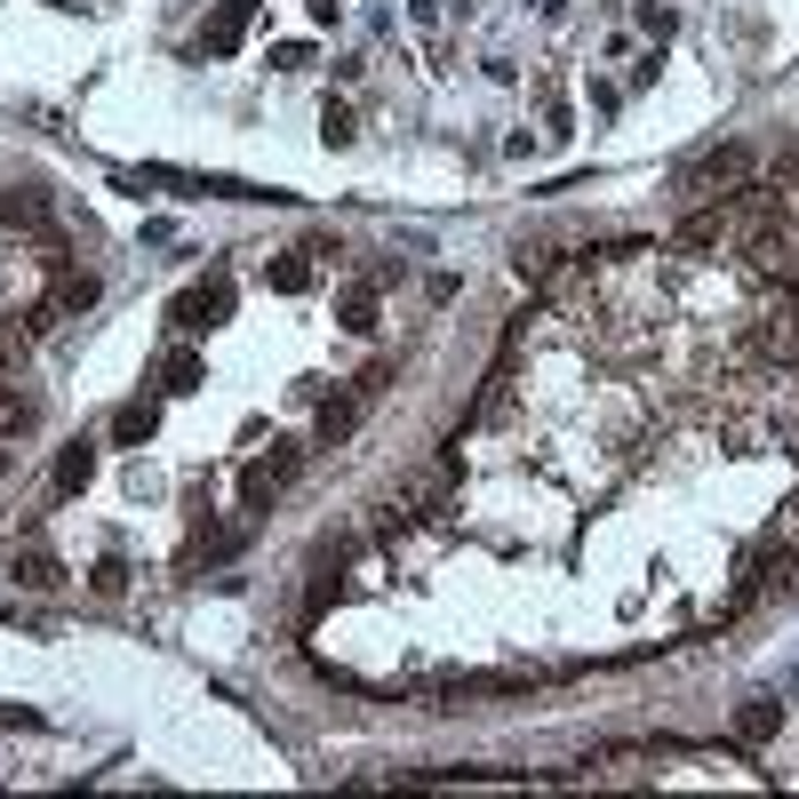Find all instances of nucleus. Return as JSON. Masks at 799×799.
<instances>
[{"label":"nucleus","instance_id":"nucleus-1","mask_svg":"<svg viewBox=\"0 0 799 799\" xmlns=\"http://www.w3.org/2000/svg\"><path fill=\"white\" fill-rule=\"evenodd\" d=\"M296 472H304V448H296V440H280L272 456H256V463H248L240 504H248V512H265V504H272V496H280V487H289Z\"/></svg>","mask_w":799,"mask_h":799},{"label":"nucleus","instance_id":"nucleus-2","mask_svg":"<svg viewBox=\"0 0 799 799\" xmlns=\"http://www.w3.org/2000/svg\"><path fill=\"white\" fill-rule=\"evenodd\" d=\"M0 568H9L16 584H33V591H48V584H64V568H57V552H48L40 536H24V544H0Z\"/></svg>","mask_w":799,"mask_h":799},{"label":"nucleus","instance_id":"nucleus-3","mask_svg":"<svg viewBox=\"0 0 799 799\" xmlns=\"http://www.w3.org/2000/svg\"><path fill=\"white\" fill-rule=\"evenodd\" d=\"M224 304H232V289L209 280V289H192L185 304H176V328H209V320H224Z\"/></svg>","mask_w":799,"mask_h":799},{"label":"nucleus","instance_id":"nucleus-4","mask_svg":"<svg viewBox=\"0 0 799 799\" xmlns=\"http://www.w3.org/2000/svg\"><path fill=\"white\" fill-rule=\"evenodd\" d=\"M776 728H784V704H752V712L736 719V743H767Z\"/></svg>","mask_w":799,"mask_h":799},{"label":"nucleus","instance_id":"nucleus-5","mask_svg":"<svg viewBox=\"0 0 799 799\" xmlns=\"http://www.w3.org/2000/svg\"><path fill=\"white\" fill-rule=\"evenodd\" d=\"M89 472H96V448H89V440H72V448L57 456V487H89Z\"/></svg>","mask_w":799,"mask_h":799},{"label":"nucleus","instance_id":"nucleus-6","mask_svg":"<svg viewBox=\"0 0 799 799\" xmlns=\"http://www.w3.org/2000/svg\"><path fill=\"white\" fill-rule=\"evenodd\" d=\"M144 432H152V400H128L113 416V440H144Z\"/></svg>","mask_w":799,"mask_h":799},{"label":"nucleus","instance_id":"nucleus-7","mask_svg":"<svg viewBox=\"0 0 799 799\" xmlns=\"http://www.w3.org/2000/svg\"><path fill=\"white\" fill-rule=\"evenodd\" d=\"M24 424H33V400H16L9 384H0V440H16Z\"/></svg>","mask_w":799,"mask_h":799},{"label":"nucleus","instance_id":"nucleus-8","mask_svg":"<svg viewBox=\"0 0 799 799\" xmlns=\"http://www.w3.org/2000/svg\"><path fill=\"white\" fill-rule=\"evenodd\" d=\"M265 280H272V289H304V280H313V265H304V256H280Z\"/></svg>","mask_w":799,"mask_h":799},{"label":"nucleus","instance_id":"nucleus-9","mask_svg":"<svg viewBox=\"0 0 799 799\" xmlns=\"http://www.w3.org/2000/svg\"><path fill=\"white\" fill-rule=\"evenodd\" d=\"M695 176H704V185H728V176H743V152H712Z\"/></svg>","mask_w":799,"mask_h":799},{"label":"nucleus","instance_id":"nucleus-10","mask_svg":"<svg viewBox=\"0 0 799 799\" xmlns=\"http://www.w3.org/2000/svg\"><path fill=\"white\" fill-rule=\"evenodd\" d=\"M320 128H328V137L344 144V137H352V105H337V96H328V113H320Z\"/></svg>","mask_w":799,"mask_h":799},{"label":"nucleus","instance_id":"nucleus-11","mask_svg":"<svg viewBox=\"0 0 799 799\" xmlns=\"http://www.w3.org/2000/svg\"><path fill=\"white\" fill-rule=\"evenodd\" d=\"M89 584H96V591H120V584H128V568H120V560H96V576H89Z\"/></svg>","mask_w":799,"mask_h":799}]
</instances>
